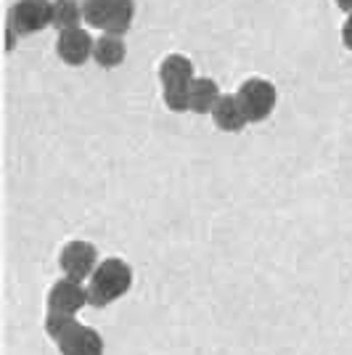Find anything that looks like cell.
I'll list each match as a JSON object with an SVG mask.
<instances>
[{
    "label": "cell",
    "mask_w": 352,
    "mask_h": 355,
    "mask_svg": "<svg viewBox=\"0 0 352 355\" xmlns=\"http://www.w3.org/2000/svg\"><path fill=\"white\" fill-rule=\"evenodd\" d=\"M132 286V268L122 257H106L88 279V295L93 308H106L125 297Z\"/></svg>",
    "instance_id": "obj_1"
},
{
    "label": "cell",
    "mask_w": 352,
    "mask_h": 355,
    "mask_svg": "<svg viewBox=\"0 0 352 355\" xmlns=\"http://www.w3.org/2000/svg\"><path fill=\"white\" fill-rule=\"evenodd\" d=\"M88 27L112 35H125L135 19V0H82Z\"/></svg>",
    "instance_id": "obj_2"
},
{
    "label": "cell",
    "mask_w": 352,
    "mask_h": 355,
    "mask_svg": "<svg viewBox=\"0 0 352 355\" xmlns=\"http://www.w3.org/2000/svg\"><path fill=\"white\" fill-rule=\"evenodd\" d=\"M238 101L244 106L249 122H265V119L273 114V109L279 104V93L276 85L265 77H249L241 83V88L236 90Z\"/></svg>",
    "instance_id": "obj_3"
},
{
    "label": "cell",
    "mask_w": 352,
    "mask_h": 355,
    "mask_svg": "<svg viewBox=\"0 0 352 355\" xmlns=\"http://www.w3.org/2000/svg\"><path fill=\"white\" fill-rule=\"evenodd\" d=\"M53 21V0H16L8 24L19 32V37H27L35 32L51 27Z\"/></svg>",
    "instance_id": "obj_4"
},
{
    "label": "cell",
    "mask_w": 352,
    "mask_h": 355,
    "mask_svg": "<svg viewBox=\"0 0 352 355\" xmlns=\"http://www.w3.org/2000/svg\"><path fill=\"white\" fill-rule=\"evenodd\" d=\"M98 250L90 244V241H82V239H74L69 241L59 254V268L64 276H72V279H80V282H88L93 276V270L98 268Z\"/></svg>",
    "instance_id": "obj_5"
},
{
    "label": "cell",
    "mask_w": 352,
    "mask_h": 355,
    "mask_svg": "<svg viewBox=\"0 0 352 355\" xmlns=\"http://www.w3.org/2000/svg\"><path fill=\"white\" fill-rule=\"evenodd\" d=\"M85 305H90L88 286H85V282L72 279V276H61L48 292V311L77 315Z\"/></svg>",
    "instance_id": "obj_6"
},
{
    "label": "cell",
    "mask_w": 352,
    "mask_h": 355,
    "mask_svg": "<svg viewBox=\"0 0 352 355\" xmlns=\"http://www.w3.org/2000/svg\"><path fill=\"white\" fill-rule=\"evenodd\" d=\"M56 345H59L61 355H103V350H106L101 334L93 326H85L80 321L67 334H61Z\"/></svg>",
    "instance_id": "obj_7"
},
{
    "label": "cell",
    "mask_w": 352,
    "mask_h": 355,
    "mask_svg": "<svg viewBox=\"0 0 352 355\" xmlns=\"http://www.w3.org/2000/svg\"><path fill=\"white\" fill-rule=\"evenodd\" d=\"M93 45L96 40L88 35V30H82V27L64 30L56 37V56L69 67H80L88 59H93Z\"/></svg>",
    "instance_id": "obj_8"
},
{
    "label": "cell",
    "mask_w": 352,
    "mask_h": 355,
    "mask_svg": "<svg viewBox=\"0 0 352 355\" xmlns=\"http://www.w3.org/2000/svg\"><path fill=\"white\" fill-rule=\"evenodd\" d=\"M212 119L222 133H241L249 125V117H247V112H244L236 93H222L218 106L212 109Z\"/></svg>",
    "instance_id": "obj_9"
},
{
    "label": "cell",
    "mask_w": 352,
    "mask_h": 355,
    "mask_svg": "<svg viewBox=\"0 0 352 355\" xmlns=\"http://www.w3.org/2000/svg\"><path fill=\"white\" fill-rule=\"evenodd\" d=\"M193 61L183 53H170L159 64L161 88H175V85H191L193 83Z\"/></svg>",
    "instance_id": "obj_10"
},
{
    "label": "cell",
    "mask_w": 352,
    "mask_h": 355,
    "mask_svg": "<svg viewBox=\"0 0 352 355\" xmlns=\"http://www.w3.org/2000/svg\"><path fill=\"white\" fill-rule=\"evenodd\" d=\"M220 85L212 77H193L188 85V98H191L193 114H212V109L220 101Z\"/></svg>",
    "instance_id": "obj_11"
},
{
    "label": "cell",
    "mask_w": 352,
    "mask_h": 355,
    "mask_svg": "<svg viewBox=\"0 0 352 355\" xmlns=\"http://www.w3.org/2000/svg\"><path fill=\"white\" fill-rule=\"evenodd\" d=\"M127 56V48L122 43V35H112V32H103L101 37L93 45V59L103 69H117L119 64Z\"/></svg>",
    "instance_id": "obj_12"
},
{
    "label": "cell",
    "mask_w": 352,
    "mask_h": 355,
    "mask_svg": "<svg viewBox=\"0 0 352 355\" xmlns=\"http://www.w3.org/2000/svg\"><path fill=\"white\" fill-rule=\"evenodd\" d=\"M82 21H85V16H82L80 0H53V21H51L53 30H74Z\"/></svg>",
    "instance_id": "obj_13"
},
{
    "label": "cell",
    "mask_w": 352,
    "mask_h": 355,
    "mask_svg": "<svg viewBox=\"0 0 352 355\" xmlns=\"http://www.w3.org/2000/svg\"><path fill=\"white\" fill-rule=\"evenodd\" d=\"M161 101L170 112L183 114L191 112V98H188V85H175V88H161Z\"/></svg>",
    "instance_id": "obj_14"
},
{
    "label": "cell",
    "mask_w": 352,
    "mask_h": 355,
    "mask_svg": "<svg viewBox=\"0 0 352 355\" xmlns=\"http://www.w3.org/2000/svg\"><path fill=\"white\" fill-rule=\"evenodd\" d=\"M77 324V315H69V313H56V311H48L45 315V334L51 337V340L56 342L61 334H67L72 326Z\"/></svg>",
    "instance_id": "obj_15"
},
{
    "label": "cell",
    "mask_w": 352,
    "mask_h": 355,
    "mask_svg": "<svg viewBox=\"0 0 352 355\" xmlns=\"http://www.w3.org/2000/svg\"><path fill=\"white\" fill-rule=\"evenodd\" d=\"M342 43L347 51H352V11L347 14V21H344V27H342Z\"/></svg>",
    "instance_id": "obj_16"
},
{
    "label": "cell",
    "mask_w": 352,
    "mask_h": 355,
    "mask_svg": "<svg viewBox=\"0 0 352 355\" xmlns=\"http://www.w3.org/2000/svg\"><path fill=\"white\" fill-rule=\"evenodd\" d=\"M334 3H337V8H342V11H347V14L352 11V0H334Z\"/></svg>",
    "instance_id": "obj_17"
}]
</instances>
